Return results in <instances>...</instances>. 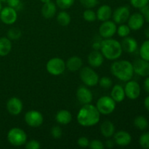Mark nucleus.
<instances>
[{
  "mask_svg": "<svg viewBox=\"0 0 149 149\" xmlns=\"http://www.w3.org/2000/svg\"><path fill=\"white\" fill-rule=\"evenodd\" d=\"M121 45H122V50L127 53H134L136 52L138 47V44L136 39L130 36H126L123 38L121 42Z\"/></svg>",
  "mask_w": 149,
  "mask_h": 149,
  "instance_id": "nucleus-19",
  "label": "nucleus"
},
{
  "mask_svg": "<svg viewBox=\"0 0 149 149\" xmlns=\"http://www.w3.org/2000/svg\"><path fill=\"white\" fill-rule=\"evenodd\" d=\"M7 38L10 40H18L22 36V31L20 29L16 27L10 28L7 31Z\"/></svg>",
  "mask_w": 149,
  "mask_h": 149,
  "instance_id": "nucleus-30",
  "label": "nucleus"
},
{
  "mask_svg": "<svg viewBox=\"0 0 149 149\" xmlns=\"http://www.w3.org/2000/svg\"><path fill=\"white\" fill-rule=\"evenodd\" d=\"M75 0H56V5L61 10H67L72 7Z\"/></svg>",
  "mask_w": 149,
  "mask_h": 149,
  "instance_id": "nucleus-33",
  "label": "nucleus"
},
{
  "mask_svg": "<svg viewBox=\"0 0 149 149\" xmlns=\"http://www.w3.org/2000/svg\"><path fill=\"white\" fill-rule=\"evenodd\" d=\"M114 141H112V140H108L106 142V146L107 148H113V146H114Z\"/></svg>",
  "mask_w": 149,
  "mask_h": 149,
  "instance_id": "nucleus-45",
  "label": "nucleus"
},
{
  "mask_svg": "<svg viewBox=\"0 0 149 149\" xmlns=\"http://www.w3.org/2000/svg\"><path fill=\"white\" fill-rule=\"evenodd\" d=\"M41 1H42L43 4H45V3H47V2H49V1H50L51 0H40Z\"/></svg>",
  "mask_w": 149,
  "mask_h": 149,
  "instance_id": "nucleus-49",
  "label": "nucleus"
},
{
  "mask_svg": "<svg viewBox=\"0 0 149 149\" xmlns=\"http://www.w3.org/2000/svg\"><path fill=\"white\" fill-rule=\"evenodd\" d=\"M143 17L145 18V21H147L149 23V9L146 11V13L143 15Z\"/></svg>",
  "mask_w": 149,
  "mask_h": 149,
  "instance_id": "nucleus-47",
  "label": "nucleus"
},
{
  "mask_svg": "<svg viewBox=\"0 0 149 149\" xmlns=\"http://www.w3.org/2000/svg\"><path fill=\"white\" fill-rule=\"evenodd\" d=\"M83 18L87 22L93 23L96 20L97 16H96V13L93 10H92L91 9H87L83 13Z\"/></svg>",
  "mask_w": 149,
  "mask_h": 149,
  "instance_id": "nucleus-32",
  "label": "nucleus"
},
{
  "mask_svg": "<svg viewBox=\"0 0 149 149\" xmlns=\"http://www.w3.org/2000/svg\"><path fill=\"white\" fill-rule=\"evenodd\" d=\"M1 9H2V6H1V2L0 1V12H1Z\"/></svg>",
  "mask_w": 149,
  "mask_h": 149,
  "instance_id": "nucleus-50",
  "label": "nucleus"
},
{
  "mask_svg": "<svg viewBox=\"0 0 149 149\" xmlns=\"http://www.w3.org/2000/svg\"><path fill=\"white\" fill-rule=\"evenodd\" d=\"M0 1H1V2H6L7 0H0Z\"/></svg>",
  "mask_w": 149,
  "mask_h": 149,
  "instance_id": "nucleus-51",
  "label": "nucleus"
},
{
  "mask_svg": "<svg viewBox=\"0 0 149 149\" xmlns=\"http://www.w3.org/2000/svg\"><path fill=\"white\" fill-rule=\"evenodd\" d=\"M134 73L142 77L149 76V62L146 60L139 58L135 60L132 63Z\"/></svg>",
  "mask_w": 149,
  "mask_h": 149,
  "instance_id": "nucleus-14",
  "label": "nucleus"
},
{
  "mask_svg": "<svg viewBox=\"0 0 149 149\" xmlns=\"http://www.w3.org/2000/svg\"><path fill=\"white\" fill-rule=\"evenodd\" d=\"M77 144L79 146L81 147V148H87V147H89L90 141L86 137H80L77 141Z\"/></svg>",
  "mask_w": 149,
  "mask_h": 149,
  "instance_id": "nucleus-42",
  "label": "nucleus"
},
{
  "mask_svg": "<svg viewBox=\"0 0 149 149\" xmlns=\"http://www.w3.org/2000/svg\"><path fill=\"white\" fill-rule=\"evenodd\" d=\"M124 89H125V95L127 98L130 100H136L140 97L141 93V86L136 81L131 79L127 81V84H125Z\"/></svg>",
  "mask_w": 149,
  "mask_h": 149,
  "instance_id": "nucleus-11",
  "label": "nucleus"
},
{
  "mask_svg": "<svg viewBox=\"0 0 149 149\" xmlns=\"http://www.w3.org/2000/svg\"><path fill=\"white\" fill-rule=\"evenodd\" d=\"M144 33H145L146 37L148 39H149V26L145 29V32H144Z\"/></svg>",
  "mask_w": 149,
  "mask_h": 149,
  "instance_id": "nucleus-48",
  "label": "nucleus"
},
{
  "mask_svg": "<svg viewBox=\"0 0 149 149\" xmlns=\"http://www.w3.org/2000/svg\"><path fill=\"white\" fill-rule=\"evenodd\" d=\"M83 65V61L81 58L78 56H72L68 58L65 62V66L66 68L70 71H79Z\"/></svg>",
  "mask_w": 149,
  "mask_h": 149,
  "instance_id": "nucleus-20",
  "label": "nucleus"
},
{
  "mask_svg": "<svg viewBox=\"0 0 149 149\" xmlns=\"http://www.w3.org/2000/svg\"><path fill=\"white\" fill-rule=\"evenodd\" d=\"M100 50L103 57L109 61L119 59L123 52L120 42L111 38L103 39Z\"/></svg>",
  "mask_w": 149,
  "mask_h": 149,
  "instance_id": "nucleus-3",
  "label": "nucleus"
},
{
  "mask_svg": "<svg viewBox=\"0 0 149 149\" xmlns=\"http://www.w3.org/2000/svg\"><path fill=\"white\" fill-rule=\"evenodd\" d=\"M7 110L10 114L13 116H17L23 111V102L17 97H12L7 100L6 104Z\"/></svg>",
  "mask_w": 149,
  "mask_h": 149,
  "instance_id": "nucleus-13",
  "label": "nucleus"
},
{
  "mask_svg": "<svg viewBox=\"0 0 149 149\" xmlns=\"http://www.w3.org/2000/svg\"><path fill=\"white\" fill-rule=\"evenodd\" d=\"M79 1L86 9H93L98 4V0H79Z\"/></svg>",
  "mask_w": 149,
  "mask_h": 149,
  "instance_id": "nucleus-37",
  "label": "nucleus"
},
{
  "mask_svg": "<svg viewBox=\"0 0 149 149\" xmlns=\"http://www.w3.org/2000/svg\"><path fill=\"white\" fill-rule=\"evenodd\" d=\"M89 147L92 149H103L105 146L103 143L100 140H93L92 141H90Z\"/></svg>",
  "mask_w": 149,
  "mask_h": 149,
  "instance_id": "nucleus-40",
  "label": "nucleus"
},
{
  "mask_svg": "<svg viewBox=\"0 0 149 149\" xmlns=\"http://www.w3.org/2000/svg\"><path fill=\"white\" fill-rule=\"evenodd\" d=\"M79 71L80 79L86 86L95 87L98 84L99 76L92 67H83Z\"/></svg>",
  "mask_w": 149,
  "mask_h": 149,
  "instance_id": "nucleus-5",
  "label": "nucleus"
},
{
  "mask_svg": "<svg viewBox=\"0 0 149 149\" xmlns=\"http://www.w3.org/2000/svg\"><path fill=\"white\" fill-rule=\"evenodd\" d=\"M25 148L27 149H39L41 148L40 143L36 140H31L25 144Z\"/></svg>",
  "mask_w": 149,
  "mask_h": 149,
  "instance_id": "nucleus-39",
  "label": "nucleus"
},
{
  "mask_svg": "<svg viewBox=\"0 0 149 149\" xmlns=\"http://www.w3.org/2000/svg\"><path fill=\"white\" fill-rule=\"evenodd\" d=\"M57 13L56 4L52 1L45 3L42 7V15L45 18L50 19L55 15Z\"/></svg>",
  "mask_w": 149,
  "mask_h": 149,
  "instance_id": "nucleus-22",
  "label": "nucleus"
},
{
  "mask_svg": "<svg viewBox=\"0 0 149 149\" xmlns=\"http://www.w3.org/2000/svg\"><path fill=\"white\" fill-rule=\"evenodd\" d=\"M71 16H70L69 13H68L65 11H61L57 15V22L58 24L61 26H68L71 23Z\"/></svg>",
  "mask_w": 149,
  "mask_h": 149,
  "instance_id": "nucleus-27",
  "label": "nucleus"
},
{
  "mask_svg": "<svg viewBox=\"0 0 149 149\" xmlns=\"http://www.w3.org/2000/svg\"><path fill=\"white\" fill-rule=\"evenodd\" d=\"M116 23L110 20L103 21L99 27V34L103 39L111 38L116 33Z\"/></svg>",
  "mask_w": 149,
  "mask_h": 149,
  "instance_id": "nucleus-9",
  "label": "nucleus"
},
{
  "mask_svg": "<svg viewBox=\"0 0 149 149\" xmlns=\"http://www.w3.org/2000/svg\"><path fill=\"white\" fill-rule=\"evenodd\" d=\"M6 2L7 3L9 7L15 8V10L19 9V7L21 5V1L20 0H7Z\"/></svg>",
  "mask_w": 149,
  "mask_h": 149,
  "instance_id": "nucleus-43",
  "label": "nucleus"
},
{
  "mask_svg": "<svg viewBox=\"0 0 149 149\" xmlns=\"http://www.w3.org/2000/svg\"><path fill=\"white\" fill-rule=\"evenodd\" d=\"M24 120L29 127L36 128L40 127L43 124L44 116L39 111L31 110L26 113L24 116Z\"/></svg>",
  "mask_w": 149,
  "mask_h": 149,
  "instance_id": "nucleus-8",
  "label": "nucleus"
},
{
  "mask_svg": "<svg viewBox=\"0 0 149 149\" xmlns=\"http://www.w3.org/2000/svg\"><path fill=\"white\" fill-rule=\"evenodd\" d=\"M55 120L58 124L62 125H68L72 121V114L65 109L60 110L55 115Z\"/></svg>",
  "mask_w": 149,
  "mask_h": 149,
  "instance_id": "nucleus-24",
  "label": "nucleus"
},
{
  "mask_svg": "<svg viewBox=\"0 0 149 149\" xmlns=\"http://www.w3.org/2000/svg\"><path fill=\"white\" fill-rule=\"evenodd\" d=\"M139 144L141 148L149 149V132H144L140 136Z\"/></svg>",
  "mask_w": 149,
  "mask_h": 149,
  "instance_id": "nucleus-34",
  "label": "nucleus"
},
{
  "mask_svg": "<svg viewBox=\"0 0 149 149\" xmlns=\"http://www.w3.org/2000/svg\"><path fill=\"white\" fill-rule=\"evenodd\" d=\"M17 19V10L9 6L1 9L0 12V20L6 25H13Z\"/></svg>",
  "mask_w": 149,
  "mask_h": 149,
  "instance_id": "nucleus-10",
  "label": "nucleus"
},
{
  "mask_svg": "<svg viewBox=\"0 0 149 149\" xmlns=\"http://www.w3.org/2000/svg\"><path fill=\"white\" fill-rule=\"evenodd\" d=\"M111 97L116 103H121L123 101L126 97L124 87L120 84H116L113 86L111 92Z\"/></svg>",
  "mask_w": 149,
  "mask_h": 149,
  "instance_id": "nucleus-25",
  "label": "nucleus"
},
{
  "mask_svg": "<svg viewBox=\"0 0 149 149\" xmlns=\"http://www.w3.org/2000/svg\"><path fill=\"white\" fill-rule=\"evenodd\" d=\"M113 141L119 146H127L132 142V136L127 131L119 130L113 135Z\"/></svg>",
  "mask_w": 149,
  "mask_h": 149,
  "instance_id": "nucleus-17",
  "label": "nucleus"
},
{
  "mask_svg": "<svg viewBox=\"0 0 149 149\" xmlns=\"http://www.w3.org/2000/svg\"><path fill=\"white\" fill-rule=\"evenodd\" d=\"M103 38L101 36H97V37L95 38L92 43V47L95 50H100V47H101V44L103 42Z\"/></svg>",
  "mask_w": 149,
  "mask_h": 149,
  "instance_id": "nucleus-41",
  "label": "nucleus"
},
{
  "mask_svg": "<svg viewBox=\"0 0 149 149\" xmlns=\"http://www.w3.org/2000/svg\"><path fill=\"white\" fill-rule=\"evenodd\" d=\"M100 130V133L103 137L106 138H110L114 135L115 126L113 122L109 120H106L101 124Z\"/></svg>",
  "mask_w": 149,
  "mask_h": 149,
  "instance_id": "nucleus-23",
  "label": "nucleus"
},
{
  "mask_svg": "<svg viewBox=\"0 0 149 149\" xmlns=\"http://www.w3.org/2000/svg\"><path fill=\"white\" fill-rule=\"evenodd\" d=\"M134 125L139 130H145L148 127V122L143 116H138L134 119Z\"/></svg>",
  "mask_w": 149,
  "mask_h": 149,
  "instance_id": "nucleus-28",
  "label": "nucleus"
},
{
  "mask_svg": "<svg viewBox=\"0 0 149 149\" xmlns=\"http://www.w3.org/2000/svg\"><path fill=\"white\" fill-rule=\"evenodd\" d=\"M87 61L92 68H99L104 62V57L99 50H93L89 54Z\"/></svg>",
  "mask_w": 149,
  "mask_h": 149,
  "instance_id": "nucleus-18",
  "label": "nucleus"
},
{
  "mask_svg": "<svg viewBox=\"0 0 149 149\" xmlns=\"http://www.w3.org/2000/svg\"><path fill=\"white\" fill-rule=\"evenodd\" d=\"M143 87H144V89H145L146 92L149 94V76L148 77H146V79L144 80Z\"/></svg>",
  "mask_w": 149,
  "mask_h": 149,
  "instance_id": "nucleus-44",
  "label": "nucleus"
},
{
  "mask_svg": "<svg viewBox=\"0 0 149 149\" xmlns=\"http://www.w3.org/2000/svg\"><path fill=\"white\" fill-rule=\"evenodd\" d=\"M46 69L52 76H60L66 69L65 62L60 58H52L47 61Z\"/></svg>",
  "mask_w": 149,
  "mask_h": 149,
  "instance_id": "nucleus-7",
  "label": "nucleus"
},
{
  "mask_svg": "<svg viewBox=\"0 0 149 149\" xmlns=\"http://www.w3.org/2000/svg\"><path fill=\"white\" fill-rule=\"evenodd\" d=\"M100 119V113L96 106L91 103L86 104L80 109L77 113L78 123L84 127H90L97 125Z\"/></svg>",
  "mask_w": 149,
  "mask_h": 149,
  "instance_id": "nucleus-1",
  "label": "nucleus"
},
{
  "mask_svg": "<svg viewBox=\"0 0 149 149\" xmlns=\"http://www.w3.org/2000/svg\"><path fill=\"white\" fill-rule=\"evenodd\" d=\"M144 106L146 109V110L149 112V95L147 96L144 100Z\"/></svg>",
  "mask_w": 149,
  "mask_h": 149,
  "instance_id": "nucleus-46",
  "label": "nucleus"
},
{
  "mask_svg": "<svg viewBox=\"0 0 149 149\" xmlns=\"http://www.w3.org/2000/svg\"><path fill=\"white\" fill-rule=\"evenodd\" d=\"M12 49V42L7 37L0 38V56L4 57L10 54Z\"/></svg>",
  "mask_w": 149,
  "mask_h": 149,
  "instance_id": "nucleus-26",
  "label": "nucleus"
},
{
  "mask_svg": "<svg viewBox=\"0 0 149 149\" xmlns=\"http://www.w3.org/2000/svg\"><path fill=\"white\" fill-rule=\"evenodd\" d=\"M145 18L140 13H135L130 15L127 20V25L131 30L138 31L143 26Z\"/></svg>",
  "mask_w": 149,
  "mask_h": 149,
  "instance_id": "nucleus-16",
  "label": "nucleus"
},
{
  "mask_svg": "<svg viewBox=\"0 0 149 149\" xmlns=\"http://www.w3.org/2000/svg\"><path fill=\"white\" fill-rule=\"evenodd\" d=\"M77 98L81 104H90L93 101V95L90 89L85 86H81L77 90Z\"/></svg>",
  "mask_w": 149,
  "mask_h": 149,
  "instance_id": "nucleus-15",
  "label": "nucleus"
},
{
  "mask_svg": "<svg viewBox=\"0 0 149 149\" xmlns=\"http://www.w3.org/2000/svg\"><path fill=\"white\" fill-rule=\"evenodd\" d=\"M98 84L102 88L109 89L112 87L113 85V81L110 77H103L100 79H99Z\"/></svg>",
  "mask_w": 149,
  "mask_h": 149,
  "instance_id": "nucleus-35",
  "label": "nucleus"
},
{
  "mask_svg": "<svg viewBox=\"0 0 149 149\" xmlns=\"http://www.w3.org/2000/svg\"><path fill=\"white\" fill-rule=\"evenodd\" d=\"M111 72L118 79L125 82L132 79L135 74L132 63L127 60L114 61L111 65Z\"/></svg>",
  "mask_w": 149,
  "mask_h": 149,
  "instance_id": "nucleus-2",
  "label": "nucleus"
},
{
  "mask_svg": "<svg viewBox=\"0 0 149 149\" xmlns=\"http://www.w3.org/2000/svg\"><path fill=\"white\" fill-rule=\"evenodd\" d=\"M149 3V0H130L131 5L137 9H140Z\"/></svg>",
  "mask_w": 149,
  "mask_h": 149,
  "instance_id": "nucleus-38",
  "label": "nucleus"
},
{
  "mask_svg": "<svg viewBox=\"0 0 149 149\" xmlns=\"http://www.w3.org/2000/svg\"><path fill=\"white\" fill-rule=\"evenodd\" d=\"M7 139L10 145L19 147L26 144L28 137L26 132L21 128L13 127L7 132Z\"/></svg>",
  "mask_w": 149,
  "mask_h": 149,
  "instance_id": "nucleus-4",
  "label": "nucleus"
},
{
  "mask_svg": "<svg viewBox=\"0 0 149 149\" xmlns=\"http://www.w3.org/2000/svg\"><path fill=\"white\" fill-rule=\"evenodd\" d=\"M50 134L52 138L55 139H60L63 135V130L61 127L55 125L51 128Z\"/></svg>",
  "mask_w": 149,
  "mask_h": 149,
  "instance_id": "nucleus-36",
  "label": "nucleus"
},
{
  "mask_svg": "<svg viewBox=\"0 0 149 149\" xmlns=\"http://www.w3.org/2000/svg\"><path fill=\"white\" fill-rule=\"evenodd\" d=\"M112 13L113 12H112L111 7L108 4H103L97 9L96 16H97V20L103 22L109 20L112 17Z\"/></svg>",
  "mask_w": 149,
  "mask_h": 149,
  "instance_id": "nucleus-21",
  "label": "nucleus"
},
{
  "mask_svg": "<svg viewBox=\"0 0 149 149\" xmlns=\"http://www.w3.org/2000/svg\"><path fill=\"white\" fill-rule=\"evenodd\" d=\"M130 31L131 29H130L128 25L125 24V23L119 24V26L117 27V29H116V33H117L118 36L122 38H125L129 36Z\"/></svg>",
  "mask_w": 149,
  "mask_h": 149,
  "instance_id": "nucleus-31",
  "label": "nucleus"
},
{
  "mask_svg": "<svg viewBox=\"0 0 149 149\" xmlns=\"http://www.w3.org/2000/svg\"><path fill=\"white\" fill-rule=\"evenodd\" d=\"M130 15V11L127 6H121L112 13L113 21L116 24H123L127 22Z\"/></svg>",
  "mask_w": 149,
  "mask_h": 149,
  "instance_id": "nucleus-12",
  "label": "nucleus"
},
{
  "mask_svg": "<svg viewBox=\"0 0 149 149\" xmlns=\"http://www.w3.org/2000/svg\"><path fill=\"white\" fill-rule=\"evenodd\" d=\"M116 106V102L111 97L105 95L97 100L95 106L100 114L109 115L114 111Z\"/></svg>",
  "mask_w": 149,
  "mask_h": 149,
  "instance_id": "nucleus-6",
  "label": "nucleus"
},
{
  "mask_svg": "<svg viewBox=\"0 0 149 149\" xmlns=\"http://www.w3.org/2000/svg\"><path fill=\"white\" fill-rule=\"evenodd\" d=\"M139 54L141 58L149 62V39H147L143 42L140 47Z\"/></svg>",
  "mask_w": 149,
  "mask_h": 149,
  "instance_id": "nucleus-29",
  "label": "nucleus"
}]
</instances>
